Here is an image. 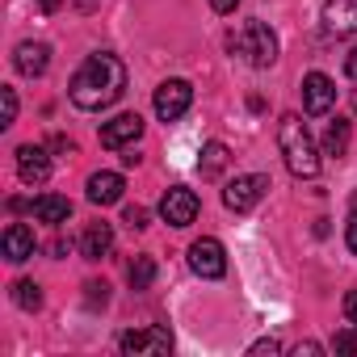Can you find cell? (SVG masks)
<instances>
[{
	"label": "cell",
	"mask_w": 357,
	"mask_h": 357,
	"mask_svg": "<svg viewBox=\"0 0 357 357\" xmlns=\"http://www.w3.org/2000/svg\"><path fill=\"white\" fill-rule=\"evenodd\" d=\"M244 55L252 68H273L278 63V34L265 22H248L244 30Z\"/></svg>",
	"instance_id": "6"
},
{
	"label": "cell",
	"mask_w": 357,
	"mask_h": 357,
	"mask_svg": "<svg viewBox=\"0 0 357 357\" xmlns=\"http://www.w3.org/2000/svg\"><path fill=\"white\" fill-rule=\"evenodd\" d=\"M294 353H298V357H315V353H319V344H315V340H307V344H298Z\"/></svg>",
	"instance_id": "31"
},
{
	"label": "cell",
	"mask_w": 357,
	"mask_h": 357,
	"mask_svg": "<svg viewBox=\"0 0 357 357\" xmlns=\"http://www.w3.org/2000/svg\"><path fill=\"white\" fill-rule=\"evenodd\" d=\"M13 68L22 72V76H43L47 68H51V47L47 43H22L17 51H13Z\"/></svg>",
	"instance_id": "13"
},
{
	"label": "cell",
	"mask_w": 357,
	"mask_h": 357,
	"mask_svg": "<svg viewBox=\"0 0 357 357\" xmlns=\"http://www.w3.org/2000/svg\"><path fill=\"white\" fill-rule=\"evenodd\" d=\"M17 176H22L26 185H43L47 176H51V155H47V147H34V143L17 147Z\"/></svg>",
	"instance_id": "10"
},
{
	"label": "cell",
	"mask_w": 357,
	"mask_h": 357,
	"mask_svg": "<svg viewBox=\"0 0 357 357\" xmlns=\"http://www.w3.org/2000/svg\"><path fill=\"white\" fill-rule=\"evenodd\" d=\"M278 349H282V344H278L273 336H265V340H257V344H252L248 353H252V357H265V353H278Z\"/></svg>",
	"instance_id": "25"
},
{
	"label": "cell",
	"mask_w": 357,
	"mask_h": 357,
	"mask_svg": "<svg viewBox=\"0 0 357 357\" xmlns=\"http://www.w3.org/2000/svg\"><path fill=\"white\" fill-rule=\"evenodd\" d=\"M160 219L168 227H190L198 219V194L185 190V185H172L164 198H160Z\"/></svg>",
	"instance_id": "5"
},
{
	"label": "cell",
	"mask_w": 357,
	"mask_h": 357,
	"mask_svg": "<svg viewBox=\"0 0 357 357\" xmlns=\"http://www.w3.org/2000/svg\"><path fill=\"white\" fill-rule=\"evenodd\" d=\"M109 252H114V227H109V223L84 227V236H80V257H84V261H105Z\"/></svg>",
	"instance_id": "15"
},
{
	"label": "cell",
	"mask_w": 357,
	"mask_h": 357,
	"mask_svg": "<svg viewBox=\"0 0 357 357\" xmlns=\"http://www.w3.org/2000/svg\"><path fill=\"white\" fill-rule=\"evenodd\" d=\"M139 135H143V118H139V114H118L114 122L101 126V147L118 151V147H130Z\"/></svg>",
	"instance_id": "11"
},
{
	"label": "cell",
	"mask_w": 357,
	"mask_h": 357,
	"mask_svg": "<svg viewBox=\"0 0 357 357\" xmlns=\"http://www.w3.org/2000/svg\"><path fill=\"white\" fill-rule=\"evenodd\" d=\"M13 303H17L22 311H38V307H43V286H38V282H30V278L13 282Z\"/></svg>",
	"instance_id": "20"
},
{
	"label": "cell",
	"mask_w": 357,
	"mask_h": 357,
	"mask_svg": "<svg viewBox=\"0 0 357 357\" xmlns=\"http://www.w3.org/2000/svg\"><path fill=\"white\" fill-rule=\"evenodd\" d=\"M332 101H336V84H332V76H324V72H311V76H303V109L307 114H328L332 109Z\"/></svg>",
	"instance_id": "9"
},
{
	"label": "cell",
	"mask_w": 357,
	"mask_h": 357,
	"mask_svg": "<svg viewBox=\"0 0 357 357\" xmlns=\"http://www.w3.org/2000/svg\"><path fill=\"white\" fill-rule=\"evenodd\" d=\"M227 164H231L227 143H206V147H202V160H198V172L206 176V181H215V176H219Z\"/></svg>",
	"instance_id": "18"
},
{
	"label": "cell",
	"mask_w": 357,
	"mask_h": 357,
	"mask_svg": "<svg viewBox=\"0 0 357 357\" xmlns=\"http://www.w3.org/2000/svg\"><path fill=\"white\" fill-rule=\"evenodd\" d=\"M344 76H349V80H357V47L344 55Z\"/></svg>",
	"instance_id": "28"
},
{
	"label": "cell",
	"mask_w": 357,
	"mask_h": 357,
	"mask_svg": "<svg viewBox=\"0 0 357 357\" xmlns=\"http://www.w3.org/2000/svg\"><path fill=\"white\" fill-rule=\"evenodd\" d=\"M0 93H5V126H13L17 122V93L13 89H0Z\"/></svg>",
	"instance_id": "24"
},
{
	"label": "cell",
	"mask_w": 357,
	"mask_h": 357,
	"mask_svg": "<svg viewBox=\"0 0 357 357\" xmlns=\"http://www.w3.org/2000/svg\"><path fill=\"white\" fill-rule=\"evenodd\" d=\"M34 219H38V223L59 227V223H68V219H72V202H68L63 194H43V198L34 202Z\"/></svg>",
	"instance_id": "17"
},
{
	"label": "cell",
	"mask_w": 357,
	"mask_h": 357,
	"mask_svg": "<svg viewBox=\"0 0 357 357\" xmlns=\"http://www.w3.org/2000/svg\"><path fill=\"white\" fill-rule=\"evenodd\" d=\"M324 30L336 38H353L357 34V5L353 0H328L324 5Z\"/></svg>",
	"instance_id": "12"
},
{
	"label": "cell",
	"mask_w": 357,
	"mask_h": 357,
	"mask_svg": "<svg viewBox=\"0 0 357 357\" xmlns=\"http://www.w3.org/2000/svg\"><path fill=\"white\" fill-rule=\"evenodd\" d=\"M122 223H126L130 231H143V227H147V211H143V206H126V215H122Z\"/></svg>",
	"instance_id": "23"
},
{
	"label": "cell",
	"mask_w": 357,
	"mask_h": 357,
	"mask_svg": "<svg viewBox=\"0 0 357 357\" xmlns=\"http://www.w3.org/2000/svg\"><path fill=\"white\" fill-rule=\"evenodd\" d=\"M118 349H122V353L164 357V353H172V336H168V328H130V332H122Z\"/></svg>",
	"instance_id": "8"
},
{
	"label": "cell",
	"mask_w": 357,
	"mask_h": 357,
	"mask_svg": "<svg viewBox=\"0 0 357 357\" xmlns=\"http://www.w3.org/2000/svg\"><path fill=\"white\" fill-rule=\"evenodd\" d=\"M0 244H5V257H9L13 265H22V261L34 257V231H30L26 223H9V227H5V240H0Z\"/></svg>",
	"instance_id": "16"
},
{
	"label": "cell",
	"mask_w": 357,
	"mask_h": 357,
	"mask_svg": "<svg viewBox=\"0 0 357 357\" xmlns=\"http://www.w3.org/2000/svg\"><path fill=\"white\" fill-rule=\"evenodd\" d=\"M190 269L198 273V278H223L227 273V252H223V244L219 240H211V236H202V240H194L190 244Z\"/></svg>",
	"instance_id": "7"
},
{
	"label": "cell",
	"mask_w": 357,
	"mask_h": 357,
	"mask_svg": "<svg viewBox=\"0 0 357 357\" xmlns=\"http://www.w3.org/2000/svg\"><path fill=\"white\" fill-rule=\"evenodd\" d=\"M278 147H282V160L286 168L298 176V181H311L319 176V147L307 130V122L298 114H282L278 118Z\"/></svg>",
	"instance_id": "2"
},
{
	"label": "cell",
	"mask_w": 357,
	"mask_h": 357,
	"mask_svg": "<svg viewBox=\"0 0 357 357\" xmlns=\"http://www.w3.org/2000/svg\"><path fill=\"white\" fill-rule=\"evenodd\" d=\"M155 105V118L160 122H176V118H185V109L194 105V84L190 80H164L151 97Z\"/></svg>",
	"instance_id": "4"
},
{
	"label": "cell",
	"mask_w": 357,
	"mask_h": 357,
	"mask_svg": "<svg viewBox=\"0 0 357 357\" xmlns=\"http://www.w3.org/2000/svg\"><path fill=\"white\" fill-rule=\"evenodd\" d=\"M349 139H353L349 122L336 118V122H328V130H324V151H328V155H344V151H349Z\"/></svg>",
	"instance_id": "19"
},
{
	"label": "cell",
	"mask_w": 357,
	"mask_h": 357,
	"mask_svg": "<svg viewBox=\"0 0 357 357\" xmlns=\"http://www.w3.org/2000/svg\"><path fill=\"white\" fill-rule=\"evenodd\" d=\"M265 194H269V176H265V172H244V176H236V181H227L223 206L236 211V215H248Z\"/></svg>",
	"instance_id": "3"
},
{
	"label": "cell",
	"mask_w": 357,
	"mask_h": 357,
	"mask_svg": "<svg viewBox=\"0 0 357 357\" xmlns=\"http://www.w3.org/2000/svg\"><path fill=\"white\" fill-rule=\"evenodd\" d=\"M122 190H126V181L118 172H93L89 176V202L93 206H114V202H122Z\"/></svg>",
	"instance_id": "14"
},
{
	"label": "cell",
	"mask_w": 357,
	"mask_h": 357,
	"mask_svg": "<svg viewBox=\"0 0 357 357\" xmlns=\"http://www.w3.org/2000/svg\"><path fill=\"white\" fill-rule=\"evenodd\" d=\"M51 147H55V151H63V155H76V143H72V139H63V135H59Z\"/></svg>",
	"instance_id": "30"
},
{
	"label": "cell",
	"mask_w": 357,
	"mask_h": 357,
	"mask_svg": "<svg viewBox=\"0 0 357 357\" xmlns=\"http://www.w3.org/2000/svg\"><path fill=\"white\" fill-rule=\"evenodd\" d=\"M344 244H349V252H357V215H353L349 227H344Z\"/></svg>",
	"instance_id": "27"
},
{
	"label": "cell",
	"mask_w": 357,
	"mask_h": 357,
	"mask_svg": "<svg viewBox=\"0 0 357 357\" xmlns=\"http://www.w3.org/2000/svg\"><path fill=\"white\" fill-rule=\"evenodd\" d=\"M236 5H240V0H211L215 13H236Z\"/></svg>",
	"instance_id": "29"
},
{
	"label": "cell",
	"mask_w": 357,
	"mask_h": 357,
	"mask_svg": "<svg viewBox=\"0 0 357 357\" xmlns=\"http://www.w3.org/2000/svg\"><path fill=\"white\" fill-rule=\"evenodd\" d=\"M59 5H63V0H38V9H43V13H55Z\"/></svg>",
	"instance_id": "32"
},
{
	"label": "cell",
	"mask_w": 357,
	"mask_h": 357,
	"mask_svg": "<svg viewBox=\"0 0 357 357\" xmlns=\"http://www.w3.org/2000/svg\"><path fill=\"white\" fill-rule=\"evenodd\" d=\"M155 282V261L151 257H135V265H130V286L135 290H147Z\"/></svg>",
	"instance_id": "21"
},
{
	"label": "cell",
	"mask_w": 357,
	"mask_h": 357,
	"mask_svg": "<svg viewBox=\"0 0 357 357\" xmlns=\"http://www.w3.org/2000/svg\"><path fill=\"white\" fill-rule=\"evenodd\" d=\"M332 349H336V353H357V328L349 324L344 332H336V336H332Z\"/></svg>",
	"instance_id": "22"
},
{
	"label": "cell",
	"mask_w": 357,
	"mask_h": 357,
	"mask_svg": "<svg viewBox=\"0 0 357 357\" xmlns=\"http://www.w3.org/2000/svg\"><path fill=\"white\" fill-rule=\"evenodd\" d=\"M340 307H344V319H349V324H353V328H357V290H349V294H344V303H340Z\"/></svg>",
	"instance_id": "26"
},
{
	"label": "cell",
	"mask_w": 357,
	"mask_h": 357,
	"mask_svg": "<svg viewBox=\"0 0 357 357\" xmlns=\"http://www.w3.org/2000/svg\"><path fill=\"white\" fill-rule=\"evenodd\" d=\"M122 93H126V68H122V59L109 55V51L89 55V59L76 68L72 84H68L72 105L84 109V114H101V109H109Z\"/></svg>",
	"instance_id": "1"
}]
</instances>
